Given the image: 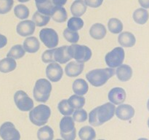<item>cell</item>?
Wrapping results in <instances>:
<instances>
[{
    "label": "cell",
    "mask_w": 149,
    "mask_h": 140,
    "mask_svg": "<svg viewBox=\"0 0 149 140\" xmlns=\"http://www.w3.org/2000/svg\"><path fill=\"white\" fill-rule=\"evenodd\" d=\"M116 107L113 104L107 102L93 109L89 114V123L93 126H100L112 119L115 115Z\"/></svg>",
    "instance_id": "cell-1"
},
{
    "label": "cell",
    "mask_w": 149,
    "mask_h": 140,
    "mask_svg": "<svg viewBox=\"0 0 149 140\" xmlns=\"http://www.w3.org/2000/svg\"><path fill=\"white\" fill-rule=\"evenodd\" d=\"M115 74V70L112 68L95 69L87 73V81L94 87H100L107 83Z\"/></svg>",
    "instance_id": "cell-2"
},
{
    "label": "cell",
    "mask_w": 149,
    "mask_h": 140,
    "mask_svg": "<svg viewBox=\"0 0 149 140\" xmlns=\"http://www.w3.org/2000/svg\"><path fill=\"white\" fill-rule=\"evenodd\" d=\"M52 89V84L49 80L45 78L39 79L33 87V98L36 102L45 103L49 99Z\"/></svg>",
    "instance_id": "cell-3"
},
{
    "label": "cell",
    "mask_w": 149,
    "mask_h": 140,
    "mask_svg": "<svg viewBox=\"0 0 149 140\" xmlns=\"http://www.w3.org/2000/svg\"><path fill=\"white\" fill-rule=\"evenodd\" d=\"M51 115V109L45 104L35 106L29 112V119L33 125L42 126L47 123Z\"/></svg>",
    "instance_id": "cell-4"
},
{
    "label": "cell",
    "mask_w": 149,
    "mask_h": 140,
    "mask_svg": "<svg viewBox=\"0 0 149 140\" xmlns=\"http://www.w3.org/2000/svg\"><path fill=\"white\" fill-rule=\"evenodd\" d=\"M68 52L71 58H74L77 62L81 64L88 61L93 55L91 49L89 47L77 44H72L68 46Z\"/></svg>",
    "instance_id": "cell-5"
},
{
    "label": "cell",
    "mask_w": 149,
    "mask_h": 140,
    "mask_svg": "<svg viewBox=\"0 0 149 140\" xmlns=\"http://www.w3.org/2000/svg\"><path fill=\"white\" fill-rule=\"evenodd\" d=\"M60 131L63 140H75L77 131L73 118L65 116L61 119L60 122Z\"/></svg>",
    "instance_id": "cell-6"
},
{
    "label": "cell",
    "mask_w": 149,
    "mask_h": 140,
    "mask_svg": "<svg viewBox=\"0 0 149 140\" xmlns=\"http://www.w3.org/2000/svg\"><path fill=\"white\" fill-rule=\"evenodd\" d=\"M125 50L122 47H116L108 52L105 56V61L109 68H116L122 65L125 60Z\"/></svg>",
    "instance_id": "cell-7"
},
{
    "label": "cell",
    "mask_w": 149,
    "mask_h": 140,
    "mask_svg": "<svg viewBox=\"0 0 149 140\" xmlns=\"http://www.w3.org/2000/svg\"><path fill=\"white\" fill-rule=\"evenodd\" d=\"M40 40L48 48L54 49L59 43L58 34L54 29L50 28L43 29L39 32Z\"/></svg>",
    "instance_id": "cell-8"
},
{
    "label": "cell",
    "mask_w": 149,
    "mask_h": 140,
    "mask_svg": "<svg viewBox=\"0 0 149 140\" xmlns=\"http://www.w3.org/2000/svg\"><path fill=\"white\" fill-rule=\"evenodd\" d=\"M16 106L22 112H29L33 108V101L23 90H17L14 95Z\"/></svg>",
    "instance_id": "cell-9"
},
{
    "label": "cell",
    "mask_w": 149,
    "mask_h": 140,
    "mask_svg": "<svg viewBox=\"0 0 149 140\" xmlns=\"http://www.w3.org/2000/svg\"><path fill=\"white\" fill-rule=\"evenodd\" d=\"M0 137L3 140H20V134L14 124L8 121L0 126Z\"/></svg>",
    "instance_id": "cell-10"
},
{
    "label": "cell",
    "mask_w": 149,
    "mask_h": 140,
    "mask_svg": "<svg viewBox=\"0 0 149 140\" xmlns=\"http://www.w3.org/2000/svg\"><path fill=\"white\" fill-rule=\"evenodd\" d=\"M46 76L49 81L57 83L60 81L63 75V70L58 63H51L48 64L46 68Z\"/></svg>",
    "instance_id": "cell-11"
},
{
    "label": "cell",
    "mask_w": 149,
    "mask_h": 140,
    "mask_svg": "<svg viewBox=\"0 0 149 140\" xmlns=\"http://www.w3.org/2000/svg\"><path fill=\"white\" fill-rule=\"evenodd\" d=\"M115 115L122 120H130L135 115V109L131 105L122 104L116 108Z\"/></svg>",
    "instance_id": "cell-12"
},
{
    "label": "cell",
    "mask_w": 149,
    "mask_h": 140,
    "mask_svg": "<svg viewBox=\"0 0 149 140\" xmlns=\"http://www.w3.org/2000/svg\"><path fill=\"white\" fill-rule=\"evenodd\" d=\"M127 94L125 90L120 87L113 88L109 91L108 98L111 103L116 105H120L125 102Z\"/></svg>",
    "instance_id": "cell-13"
},
{
    "label": "cell",
    "mask_w": 149,
    "mask_h": 140,
    "mask_svg": "<svg viewBox=\"0 0 149 140\" xmlns=\"http://www.w3.org/2000/svg\"><path fill=\"white\" fill-rule=\"evenodd\" d=\"M36 25L33 20H26L20 22L17 25L16 32L21 36H29L34 33Z\"/></svg>",
    "instance_id": "cell-14"
},
{
    "label": "cell",
    "mask_w": 149,
    "mask_h": 140,
    "mask_svg": "<svg viewBox=\"0 0 149 140\" xmlns=\"http://www.w3.org/2000/svg\"><path fill=\"white\" fill-rule=\"evenodd\" d=\"M84 64L78 63L77 61H71L65 68V72L69 77H75L81 74L84 70Z\"/></svg>",
    "instance_id": "cell-15"
},
{
    "label": "cell",
    "mask_w": 149,
    "mask_h": 140,
    "mask_svg": "<svg viewBox=\"0 0 149 140\" xmlns=\"http://www.w3.org/2000/svg\"><path fill=\"white\" fill-rule=\"evenodd\" d=\"M68 47L67 45H64V46L55 48V52H54V58H55V61L58 64H66L70 60L72 59L68 54Z\"/></svg>",
    "instance_id": "cell-16"
},
{
    "label": "cell",
    "mask_w": 149,
    "mask_h": 140,
    "mask_svg": "<svg viewBox=\"0 0 149 140\" xmlns=\"http://www.w3.org/2000/svg\"><path fill=\"white\" fill-rule=\"evenodd\" d=\"M118 41L120 45L124 48H132L136 43L135 35L130 32H124L119 34Z\"/></svg>",
    "instance_id": "cell-17"
},
{
    "label": "cell",
    "mask_w": 149,
    "mask_h": 140,
    "mask_svg": "<svg viewBox=\"0 0 149 140\" xmlns=\"http://www.w3.org/2000/svg\"><path fill=\"white\" fill-rule=\"evenodd\" d=\"M25 51L29 53H35L40 48V42L36 36H29L23 42Z\"/></svg>",
    "instance_id": "cell-18"
},
{
    "label": "cell",
    "mask_w": 149,
    "mask_h": 140,
    "mask_svg": "<svg viewBox=\"0 0 149 140\" xmlns=\"http://www.w3.org/2000/svg\"><path fill=\"white\" fill-rule=\"evenodd\" d=\"M132 69L127 64H122L116 70L117 78L122 82H127L130 80L132 77Z\"/></svg>",
    "instance_id": "cell-19"
},
{
    "label": "cell",
    "mask_w": 149,
    "mask_h": 140,
    "mask_svg": "<svg viewBox=\"0 0 149 140\" xmlns=\"http://www.w3.org/2000/svg\"><path fill=\"white\" fill-rule=\"evenodd\" d=\"M106 33H107V32H106V27L102 23H96L90 27V36L93 39H97V40H100V39H103L106 36Z\"/></svg>",
    "instance_id": "cell-20"
},
{
    "label": "cell",
    "mask_w": 149,
    "mask_h": 140,
    "mask_svg": "<svg viewBox=\"0 0 149 140\" xmlns=\"http://www.w3.org/2000/svg\"><path fill=\"white\" fill-rule=\"evenodd\" d=\"M73 91L79 96H84L88 92L89 85L84 79H77L73 83Z\"/></svg>",
    "instance_id": "cell-21"
},
{
    "label": "cell",
    "mask_w": 149,
    "mask_h": 140,
    "mask_svg": "<svg viewBox=\"0 0 149 140\" xmlns=\"http://www.w3.org/2000/svg\"><path fill=\"white\" fill-rule=\"evenodd\" d=\"M87 7L84 0H76L71 6V14L74 17H81L85 13Z\"/></svg>",
    "instance_id": "cell-22"
},
{
    "label": "cell",
    "mask_w": 149,
    "mask_h": 140,
    "mask_svg": "<svg viewBox=\"0 0 149 140\" xmlns=\"http://www.w3.org/2000/svg\"><path fill=\"white\" fill-rule=\"evenodd\" d=\"M16 67H17V63L13 58L7 57L0 61V72H11L15 69Z\"/></svg>",
    "instance_id": "cell-23"
},
{
    "label": "cell",
    "mask_w": 149,
    "mask_h": 140,
    "mask_svg": "<svg viewBox=\"0 0 149 140\" xmlns=\"http://www.w3.org/2000/svg\"><path fill=\"white\" fill-rule=\"evenodd\" d=\"M132 17L135 23L140 25H143L148 21L149 13L146 9L138 8L134 12Z\"/></svg>",
    "instance_id": "cell-24"
},
{
    "label": "cell",
    "mask_w": 149,
    "mask_h": 140,
    "mask_svg": "<svg viewBox=\"0 0 149 140\" xmlns=\"http://www.w3.org/2000/svg\"><path fill=\"white\" fill-rule=\"evenodd\" d=\"M36 5L39 13L47 16H52L56 7L51 0H47L46 2L42 4H36Z\"/></svg>",
    "instance_id": "cell-25"
},
{
    "label": "cell",
    "mask_w": 149,
    "mask_h": 140,
    "mask_svg": "<svg viewBox=\"0 0 149 140\" xmlns=\"http://www.w3.org/2000/svg\"><path fill=\"white\" fill-rule=\"evenodd\" d=\"M79 136L81 140H95L96 132L91 126H84L79 131Z\"/></svg>",
    "instance_id": "cell-26"
},
{
    "label": "cell",
    "mask_w": 149,
    "mask_h": 140,
    "mask_svg": "<svg viewBox=\"0 0 149 140\" xmlns=\"http://www.w3.org/2000/svg\"><path fill=\"white\" fill-rule=\"evenodd\" d=\"M39 140H52L54 138V131L49 125H45L39 128L37 131Z\"/></svg>",
    "instance_id": "cell-27"
},
{
    "label": "cell",
    "mask_w": 149,
    "mask_h": 140,
    "mask_svg": "<svg viewBox=\"0 0 149 140\" xmlns=\"http://www.w3.org/2000/svg\"><path fill=\"white\" fill-rule=\"evenodd\" d=\"M26 51L21 45H15L11 48L7 52V57L12 58L13 59H20L25 55Z\"/></svg>",
    "instance_id": "cell-28"
},
{
    "label": "cell",
    "mask_w": 149,
    "mask_h": 140,
    "mask_svg": "<svg viewBox=\"0 0 149 140\" xmlns=\"http://www.w3.org/2000/svg\"><path fill=\"white\" fill-rule=\"evenodd\" d=\"M68 15L66 10L63 7L56 6L53 14L52 15V18L58 23H63L67 20Z\"/></svg>",
    "instance_id": "cell-29"
},
{
    "label": "cell",
    "mask_w": 149,
    "mask_h": 140,
    "mask_svg": "<svg viewBox=\"0 0 149 140\" xmlns=\"http://www.w3.org/2000/svg\"><path fill=\"white\" fill-rule=\"evenodd\" d=\"M108 29L112 34H120L123 30V23L117 18H111L108 22Z\"/></svg>",
    "instance_id": "cell-30"
},
{
    "label": "cell",
    "mask_w": 149,
    "mask_h": 140,
    "mask_svg": "<svg viewBox=\"0 0 149 140\" xmlns=\"http://www.w3.org/2000/svg\"><path fill=\"white\" fill-rule=\"evenodd\" d=\"M68 101L69 104L74 109H82V107L85 104V98L83 97L82 96H79L77 94L72 95L68 99Z\"/></svg>",
    "instance_id": "cell-31"
},
{
    "label": "cell",
    "mask_w": 149,
    "mask_h": 140,
    "mask_svg": "<svg viewBox=\"0 0 149 140\" xmlns=\"http://www.w3.org/2000/svg\"><path fill=\"white\" fill-rule=\"evenodd\" d=\"M49 20H50V17L49 16L42 14L39 11L36 12L33 15V17H32L33 22L35 23V25L36 26H39V27L46 26L49 22Z\"/></svg>",
    "instance_id": "cell-32"
},
{
    "label": "cell",
    "mask_w": 149,
    "mask_h": 140,
    "mask_svg": "<svg viewBox=\"0 0 149 140\" xmlns=\"http://www.w3.org/2000/svg\"><path fill=\"white\" fill-rule=\"evenodd\" d=\"M67 26H68V29H69L70 30L77 32V31L80 30L83 28L84 21H83L81 18L72 17L68 20Z\"/></svg>",
    "instance_id": "cell-33"
},
{
    "label": "cell",
    "mask_w": 149,
    "mask_h": 140,
    "mask_svg": "<svg viewBox=\"0 0 149 140\" xmlns=\"http://www.w3.org/2000/svg\"><path fill=\"white\" fill-rule=\"evenodd\" d=\"M58 109L59 112L64 116H70L74 113V110L71 105L68 103V101L67 99H63L61 101L58 105Z\"/></svg>",
    "instance_id": "cell-34"
},
{
    "label": "cell",
    "mask_w": 149,
    "mask_h": 140,
    "mask_svg": "<svg viewBox=\"0 0 149 140\" xmlns=\"http://www.w3.org/2000/svg\"><path fill=\"white\" fill-rule=\"evenodd\" d=\"M14 13L19 19H26L29 16V10L24 4H17L15 7Z\"/></svg>",
    "instance_id": "cell-35"
},
{
    "label": "cell",
    "mask_w": 149,
    "mask_h": 140,
    "mask_svg": "<svg viewBox=\"0 0 149 140\" xmlns=\"http://www.w3.org/2000/svg\"><path fill=\"white\" fill-rule=\"evenodd\" d=\"M63 36L68 42L72 44H76L79 42V35L78 32L70 30L68 28L63 31Z\"/></svg>",
    "instance_id": "cell-36"
},
{
    "label": "cell",
    "mask_w": 149,
    "mask_h": 140,
    "mask_svg": "<svg viewBox=\"0 0 149 140\" xmlns=\"http://www.w3.org/2000/svg\"><path fill=\"white\" fill-rule=\"evenodd\" d=\"M88 118V115L85 109H76L73 113V119L77 123L85 122Z\"/></svg>",
    "instance_id": "cell-37"
},
{
    "label": "cell",
    "mask_w": 149,
    "mask_h": 140,
    "mask_svg": "<svg viewBox=\"0 0 149 140\" xmlns=\"http://www.w3.org/2000/svg\"><path fill=\"white\" fill-rule=\"evenodd\" d=\"M14 0H0V14H7L13 8Z\"/></svg>",
    "instance_id": "cell-38"
},
{
    "label": "cell",
    "mask_w": 149,
    "mask_h": 140,
    "mask_svg": "<svg viewBox=\"0 0 149 140\" xmlns=\"http://www.w3.org/2000/svg\"><path fill=\"white\" fill-rule=\"evenodd\" d=\"M55 50L50 49L45 50V52L42 53V60L44 63L45 64H51V63L55 62V58H54V52H55Z\"/></svg>",
    "instance_id": "cell-39"
},
{
    "label": "cell",
    "mask_w": 149,
    "mask_h": 140,
    "mask_svg": "<svg viewBox=\"0 0 149 140\" xmlns=\"http://www.w3.org/2000/svg\"><path fill=\"white\" fill-rule=\"evenodd\" d=\"M103 0H84L86 5L93 8L100 7L103 4Z\"/></svg>",
    "instance_id": "cell-40"
},
{
    "label": "cell",
    "mask_w": 149,
    "mask_h": 140,
    "mask_svg": "<svg viewBox=\"0 0 149 140\" xmlns=\"http://www.w3.org/2000/svg\"><path fill=\"white\" fill-rule=\"evenodd\" d=\"M7 44V38L4 35L0 34V49L6 46Z\"/></svg>",
    "instance_id": "cell-41"
},
{
    "label": "cell",
    "mask_w": 149,
    "mask_h": 140,
    "mask_svg": "<svg viewBox=\"0 0 149 140\" xmlns=\"http://www.w3.org/2000/svg\"><path fill=\"white\" fill-rule=\"evenodd\" d=\"M52 2L55 4V6H60V7H62L64 4L66 3L67 0H51Z\"/></svg>",
    "instance_id": "cell-42"
},
{
    "label": "cell",
    "mask_w": 149,
    "mask_h": 140,
    "mask_svg": "<svg viewBox=\"0 0 149 140\" xmlns=\"http://www.w3.org/2000/svg\"><path fill=\"white\" fill-rule=\"evenodd\" d=\"M139 4L142 6L144 9L149 8V0H138Z\"/></svg>",
    "instance_id": "cell-43"
},
{
    "label": "cell",
    "mask_w": 149,
    "mask_h": 140,
    "mask_svg": "<svg viewBox=\"0 0 149 140\" xmlns=\"http://www.w3.org/2000/svg\"><path fill=\"white\" fill-rule=\"evenodd\" d=\"M47 1V0H35L36 4H42V3L46 2Z\"/></svg>",
    "instance_id": "cell-44"
},
{
    "label": "cell",
    "mask_w": 149,
    "mask_h": 140,
    "mask_svg": "<svg viewBox=\"0 0 149 140\" xmlns=\"http://www.w3.org/2000/svg\"><path fill=\"white\" fill-rule=\"evenodd\" d=\"M17 1H18L19 2L23 3V2H27V1H30V0H17Z\"/></svg>",
    "instance_id": "cell-45"
},
{
    "label": "cell",
    "mask_w": 149,
    "mask_h": 140,
    "mask_svg": "<svg viewBox=\"0 0 149 140\" xmlns=\"http://www.w3.org/2000/svg\"><path fill=\"white\" fill-rule=\"evenodd\" d=\"M138 140H149V139H148L147 138H140V139H138Z\"/></svg>",
    "instance_id": "cell-46"
},
{
    "label": "cell",
    "mask_w": 149,
    "mask_h": 140,
    "mask_svg": "<svg viewBox=\"0 0 149 140\" xmlns=\"http://www.w3.org/2000/svg\"><path fill=\"white\" fill-rule=\"evenodd\" d=\"M147 108H148V110L149 111V99L148 100V102H147Z\"/></svg>",
    "instance_id": "cell-47"
},
{
    "label": "cell",
    "mask_w": 149,
    "mask_h": 140,
    "mask_svg": "<svg viewBox=\"0 0 149 140\" xmlns=\"http://www.w3.org/2000/svg\"><path fill=\"white\" fill-rule=\"evenodd\" d=\"M148 128H149V118H148Z\"/></svg>",
    "instance_id": "cell-48"
},
{
    "label": "cell",
    "mask_w": 149,
    "mask_h": 140,
    "mask_svg": "<svg viewBox=\"0 0 149 140\" xmlns=\"http://www.w3.org/2000/svg\"><path fill=\"white\" fill-rule=\"evenodd\" d=\"M55 140H63V139H57Z\"/></svg>",
    "instance_id": "cell-49"
},
{
    "label": "cell",
    "mask_w": 149,
    "mask_h": 140,
    "mask_svg": "<svg viewBox=\"0 0 149 140\" xmlns=\"http://www.w3.org/2000/svg\"><path fill=\"white\" fill-rule=\"evenodd\" d=\"M98 140H106V139H98Z\"/></svg>",
    "instance_id": "cell-50"
}]
</instances>
